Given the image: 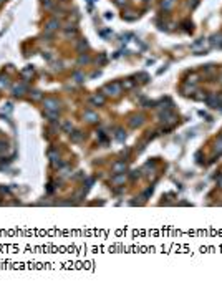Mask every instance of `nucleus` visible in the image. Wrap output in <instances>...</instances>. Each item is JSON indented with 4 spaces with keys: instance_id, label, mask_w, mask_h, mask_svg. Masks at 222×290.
I'll list each match as a JSON object with an SVG mask.
<instances>
[{
    "instance_id": "obj_1",
    "label": "nucleus",
    "mask_w": 222,
    "mask_h": 290,
    "mask_svg": "<svg viewBox=\"0 0 222 290\" xmlns=\"http://www.w3.org/2000/svg\"><path fill=\"white\" fill-rule=\"evenodd\" d=\"M43 105H45V108H48V109H55L56 108V101L55 100H45Z\"/></svg>"
},
{
    "instance_id": "obj_2",
    "label": "nucleus",
    "mask_w": 222,
    "mask_h": 290,
    "mask_svg": "<svg viewBox=\"0 0 222 290\" xmlns=\"http://www.w3.org/2000/svg\"><path fill=\"white\" fill-rule=\"evenodd\" d=\"M60 23L56 22V20H50V22L47 23V30H55V28H58Z\"/></svg>"
},
{
    "instance_id": "obj_3",
    "label": "nucleus",
    "mask_w": 222,
    "mask_h": 290,
    "mask_svg": "<svg viewBox=\"0 0 222 290\" xmlns=\"http://www.w3.org/2000/svg\"><path fill=\"white\" fill-rule=\"evenodd\" d=\"M23 91H25V86H23V85H18V86L13 88V93H15L17 96H18V95H23Z\"/></svg>"
},
{
    "instance_id": "obj_4",
    "label": "nucleus",
    "mask_w": 222,
    "mask_h": 290,
    "mask_svg": "<svg viewBox=\"0 0 222 290\" xmlns=\"http://www.w3.org/2000/svg\"><path fill=\"white\" fill-rule=\"evenodd\" d=\"M7 85H8V81H7V78H3V76H0V88L7 86Z\"/></svg>"
},
{
    "instance_id": "obj_5",
    "label": "nucleus",
    "mask_w": 222,
    "mask_h": 290,
    "mask_svg": "<svg viewBox=\"0 0 222 290\" xmlns=\"http://www.w3.org/2000/svg\"><path fill=\"white\" fill-rule=\"evenodd\" d=\"M33 98L35 100H40V91H33Z\"/></svg>"
}]
</instances>
